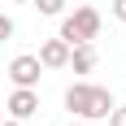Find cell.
Listing matches in <instances>:
<instances>
[{
    "label": "cell",
    "mask_w": 126,
    "mask_h": 126,
    "mask_svg": "<svg viewBox=\"0 0 126 126\" xmlns=\"http://www.w3.org/2000/svg\"><path fill=\"white\" fill-rule=\"evenodd\" d=\"M57 35L74 48V44H96V35H100V13L91 9V4H78L74 13H61V31Z\"/></svg>",
    "instance_id": "cell-2"
},
{
    "label": "cell",
    "mask_w": 126,
    "mask_h": 126,
    "mask_svg": "<svg viewBox=\"0 0 126 126\" xmlns=\"http://www.w3.org/2000/svg\"><path fill=\"white\" fill-rule=\"evenodd\" d=\"M13 31H17L13 17H9V13H0V39H13Z\"/></svg>",
    "instance_id": "cell-9"
},
{
    "label": "cell",
    "mask_w": 126,
    "mask_h": 126,
    "mask_svg": "<svg viewBox=\"0 0 126 126\" xmlns=\"http://www.w3.org/2000/svg\"><path fill=\"white\" fill-rule=\"evenodd\" d=\"M39 65H44V70H65V61H70V44H65L61 35H52V39H44V44H39Z\"/></svg>",
    "instance_id": "cell-5"
},
{
    "label": "cell",
    "mask_w": 126,
    "mask_h": 126,
    "mask_svg": "<svg viewBox=\"0 0 126 126\" xmlns=\"http://www.w3.org/2000/svg\"><path fill=\"white\" fill-rule=\"evenodd\" d=\"M96 61H100V52H96V44H74V48H70V70H74V74H91V70H96Z\"/></svg>",
    "instance_id": "cell-6"
},
{
    "label": "cell",
    "mask_w": 126,
    "mask_h": 126,
    "mask_svg": "<svg viewBox=\"0 0 126 126\" xmlns=\"http://www.w3.org/2000/svg\"><path fill=\"white\" fill-rule=\"evenodd\" d=\"M0 117H4V113H0Z\"/></svg>",
    "instance_id": "cell-13"
},
{
    "label": "cell",
    "mask_w": 126,
    "mask_h": 126,
    "mask_svg": "<svg viewBox=\"0 0 126 126\" xmlns=\"http://www.w3.org/2000/svg\"><path fill=\"white\" fill-rule=\"evenodd\" d=\"M31 4H35V9H39V17H61V13H65V4H70V0H31Z\"/></svg>",
    "instance_id": "cell-7"
},
{
    "label": "cell",
    "mask_w": 126,
    "mask_h": 126,
    "mask_svg": "<svg viewBox=\"0 0 126 126\" xmlns=\"http://www.w3.org/2000/svg\"><path fill=\"white\" fill-rule=\"evenodd\" d=\"M0 126H26V122H17V117H0Z\"/></svg>",
    "instance_id": "cell-11"
},
{
    "label": "cell",
    "mask_w": 126,
    "mask_h": 126,
    "mask_svg": "<svg viewBox=\"0 0 126 126\" xmlns=\"http://www.w3.org/2000/svg\"><path fill=\"white\" fill-rule=\"evenodd\" d=\"M13 4H26V0H13Z\"/></svg>",
    "instance_id": "cell-12"
},
{
    "label": "cell",
    "mask_w": 126,
    "mask_h": 126,
    "mask_svg": "<svg viewBox=\"0 0 126 126\" xmlns=\"http://www.w3.org/2000/svg\"><path fill=\"white\" fill-rule=\"evenodd\" d=\"M9 117H17V122H31V117L39 113V91L35 87H13V96H9Z\"/></svg>",
    "instance_id": "cell-4"
},
{
    "label": "cell",
    "mask_w": 126,
    "mask_h": 126,
    "mask_svg": "<svg viewBox=\"0 0 126 126\" xmlns=\"http://www.w3.org/2000/svg\"><path fill=\"white\" fill-rule=\"evenodd\" d=\"M109 13H113L117 22H126V0H113V4H109Z\"/></svg>",
    "instance_id": "cell-10"
},
{
    "label": "cell",
    "mask_w": 126,
    "mask_h": 126,
    "mask_svg": "<svg viewBox=\"0 0 126 126\" xmlns=\"http://www.w3.org/2000/svg\"><path fill=\"white\" fill-rule=\"evenodd\" d=\"M61 100H65V109H70L74 117H83V122H104V117H109V109L117 104L109 87H100V83H87V78L70 83Z\"/></svg>",
    "instance_id": "cell-1"
},
{
    "label": "cell",
    "mask_w": 126,
    "mask_h": 126,
    "mask_svg": "<svg viewBox=\"0 0 126 126\" xmlns=\"http://www.w3.org/2000/svg\"><path fill=\"white\" fill-rule=\"evenodd\" d=\"M104 122H109V126H126V104H113V109H109V117H104Z\"/></svg>",
    "instance_id": "cell-8"
},
{
    "label": "cell",
    "mask_w": 126,
    "mask_h": 126,
    "mask_svg": "<svg viewBox=\"0 0 126 126\" xmlns=\"http://www.w3.org/2000/svg\"><path fill=\"white\" fill-rule=\"evenodd\" d=\"M9 78L13 87H39V78H44V65H39L35 52H17L9 61Z\"/></svg>",
    "instance_id": "cell-3"
}]
</instances>
